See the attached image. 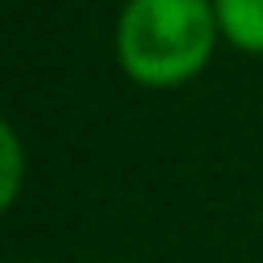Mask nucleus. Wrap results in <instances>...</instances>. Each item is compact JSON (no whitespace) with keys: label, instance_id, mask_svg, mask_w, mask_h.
<instances>
[{"label":"nucleus","instance_id":"2","mask_svg":"<svg viewBox=\"0 0 263 263\" xmlns=\"http://www.w3.org/2000/svg\"><path fill=\"white\" fill-rule=\"evenodd\" d=\"M219 31L246 53H263V0H215Z\"/></svg>","mask_w":263,"mask_h":263},{"label":"nucleus","instance_id":"1","mask_svg":"<svg viewBox=\"0 0 263 263\" xmlns=\"http://www.w3.org/2000/svg\"><path fill=\"white\" fill-rule=\"evenodd\" d=\"M215 31L206 0H132L119 22V57L149 88L184 84L206 66Z\"/></svg>","mask_w":263,"mask_h":263}]
</instances>
